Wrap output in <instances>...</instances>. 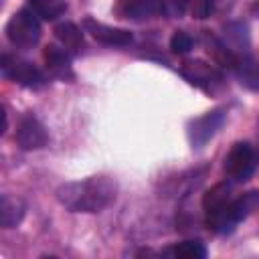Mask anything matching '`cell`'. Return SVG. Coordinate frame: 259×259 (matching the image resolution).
<instances>
[{
	"instance_id": "19",
	"label": "cell",
	"mask_w": 259,
	"mask_h": 259,
	"mask_svg": "<svg viewBox=\"0 0 259 259\" xmlns=\"http://www.w3.org/2000/svg\"><path fill=\"white\" fill-rule=\"evenodd\" d=\"M214 2L212 0H186V10L192 14V18H208L212 14Z\"/></svg>"
},
{
	"instance_id": "4",
	"label": "cell",
	"mask_w": 259,
	"mask_h": 259,
	"mask_svg": "<svg viewBox=\"0 0 259 259\" xmlns=\"http://www.w3.org/2000/svg\"><path fill=\"white\" fill-rule=\"evenodd\" d=\"M253 170H255V154L251 146L247 142H237L225 158V172L233 180L245 182L253 176Z\"/></svg>"
},
{
	"instance_id": "18",
	"label": "cell",
	"mask_w": 259,
	"mask_h": 259,
	"mask_svg": "<svg viewBox=\"0 0 259 259\" xmlns=\"http://www.w3.org/2000/svg\"><path fill=\"white\" fill-rule=\"evenodd\" d=\"M229 194H231V186H229L227 182L214 184V186L202 196V208L208 210V208H214V206H221V204L229 202Z\"/></svg>"
},
{
	"instance_id": "10",
	"label": "cell",
	"mask_w": 259,
	"mask_h": 259,
	"mask_svg": "<svg viewBox=\"0 0 259 259\" xmlns=\"http://www.w3.org/2000/svg\"><path fill=\"white\" fill-rule=\"evenodd\" d=\"M204 212H206V227H208L212 233H217V235H227V233H231V231L235 229V225H237V221H235L233 214H231V200L225 202V204H221V206L208 208V210H204Z\"/></svg>"
},
{
	"instance_id": "11",
	"label": "cell",
	"mask_w": 259,
	"mask_h": 259,
	"mask_svg": "<svg viewBox=\"0 0 259 259\" xmlns=\"http://www.w3.org/2000/svg\"><path fill=\"white\" fill-rule=\"evenodd\" d=\"M117 6L125 18H134V20L152 18L158 12L156 0H117Z\"/></svg>"
},
{
	"instance_id": "1",
	"label": "cell",
	"mask_w": 259,
	"mask_h": 259,
	"mask_svg": "<svg viewBox=\"0 0 259 259\" xmlns=\"http://www.w3.org/2000/svg\"><path fill=\"white\" fill-rule=\"evenodd\" d=\"M117 184L107 176H91L81 182L63 184L57 190L59 202L73 212H99L115 200Z\"/></svg>"
},
{
	"instance_id": "2",
	"label": "cell",
	"mask_w": 259,
	"mask_h": 259,
	"mask_svg": "<svg viewBox=\"0 0 259 259\" xmlns=\"http://www.w3.org/2000/svg\"><path fill=\"white\" fill-rule=\"evenodd\" d=\"M6 36L14 47H34L40 38V24L36 20V14L28 8H22L16 14H12V18L6 24Z\"/></svg>"
},
{
	"instance_id": "3",
	"label": "cell",
	"mask_w": 259,
	"mask_h": 259,
	"mask_svg": "<svg viewBox=\"0 0 259 259\" xmlns=\"http://www.w3.org/2000/svg\"><path fill=\"white\" fill-rule=\"evenodd\" d=\"M0 69H2V75L22 87H30V89H36V87H42L45 85V75L34 67L30 65L28 61L16 57V55H10V53H4L2 55V63H0Z\"/></svg>"
},
{
	"instance_id": "15",
	"label": "cell",
	"mask_w": 259,
	"mask_h": 259,
	"mask_svg": "<svg viewBox=\"0 0 259 259\" xmlns=\"http://www.w3.org/2000/svg\"><path fill=\"white\" fill-rule=\"evenodd\" d=\"M241 83L253 91H259V63L253 61L251 57H239V63L235 67Z\"/></svg>"
},
{
	"instance_id": "16",
	"label": "cell",
	"mask_w": 259,
	"mask_h": 259,
	"mask_svg": "<svg viewBox=\"0 0 259 259\" xmlns=\"http://www.w3.org/2000/svg\"><path fill=\"white\" fill-rule=\"evenodd\" d=\"M28 4H30V10L45 20H55L67 10L65 0H28Z\"/></svg>"
},
{
	"instance_id": "12",
	"label": "cell",
	"mask_w": 259,
	"mask_h": 259,
	"mask_svg": "<svg viewBox=\"0 0 259 259\" xmlns=\"http://www.w3.org/2000/svg\"><path fill=\"white\" fill-rule=\"evenodd\" d=\"M22 217H24V202L16 196L4 194L0 200V225L4 229H12L22 221Z\"/></svg>"
},
{
	"instance_id": "8",
	"label": "cell",
	"mask_w": 259,
	"mask_h": 259,
	"mask_svg": "<svg viewBox=\"0 0 259 259\" xmlns=\"http://www.w3.org/2000/svg\"><path fill=\"white\" fill-rule=\"evenodd\" d=\"M16 142H18V146L22 150H38V148H42L49 142V134H47L45 125L36 117L26 115L18 123Z\"/></svg>"
},
{
	"instance_id": "6",
	"label": "cell",
	"mask_w": 259,
	"mask_h": 259,
	"mask_svg": "<svg viewBox=\"0 0 259 259\" xmlns=\"http://www.w3.org/2000/svg\"><path fill=\"white\" fill-rule=\"evenodd\" d=\"M225 123V111L223 109H212L206 111L204 115L192 119L188 123V140L194 148H202Z\"/></svg>"
},
{
	"instance_id": "14",
	"label": "cell",
	"mask_w": 259,
	"mask_h": 259,
	"mask_svg": "<svg viewBox=\"0 0 259 259\" xmlns=\"http://www.w3.org/2000/svg\"><path fill=\"white\" fill-rule=\"evenodd\" d=\"M257 208H259V192L257 190H249L243 196H239L237 200H231V214L237 223L247 219Z\"/></svg>"
},
{
	"instance_id": "20",
	"label": "cell",
	"mask_w": 259,
	"mask_h": 259,
	"mask_svg": "<svg viewBox=\"0 0 259 259\" xmlns=\"http://www.w3.org/2000/svg\"><path fill=\"white\" fill-rule=\"evenodd\" d=\"M192 36L188 34V32H184V30H176L174 34H172V38H170V49H172V53H176V55H184V53H188L190 49H192Z\"/></svg>"
},
{
	"instance_id": "13",
	"label": "cell",
	"mask_w": 259,
	"mask_h": 259,
	"mask_svg": "<svg viewBox=\"0 0 259 259\" xmlns=\"http://www.w3.org/2000/svg\"><path fill=\"white\" fill-rule=\"evenodd\" d=\"M55 36L71 53H79L83 49V32L73 22H61V24H57L55 26Z\"/></svg>"
},
{
	"instance_id": "21",
	"label": "cell",
	"mask_w": 259,
	"mask_h": 259,
	"mask_svg": "<svg viewBox=\"0 0 259 259\" xmlns=\"http://www.w3.org/2000/svg\"><path fill=\"white\" fill-rule=\"evenodd\" d=\"M160 10L168 18H180L186 12V0H160Z\"/></svg>"
},
{
	"instance_id": "9",
	"label": "cell",
	"mask_w": 259,
	"mask_h": 259,
	"mask_svg": "<svg viewBox=\"0 0 259 259\" xmlns=\"http://www.w3.org/2000/svg\"><path fill=\"white\" fill-rule=\"evenodd\" d=\"M45 63H47V69L55 75V77H61V79H71L73 77V71H71V57L69 53L65 51V47H57V45H49L45 47Z\"/></svg>"
},
{
	"instance_id": "5",
	"label": "cell",
	"mask_w": 259,
	"mask_h": 259,
	"mask_svg": "<svg viewBox=\"0 0 259 259\" xmlns=\"http://www.w3.org/2000/svg\"><path fill=\"white\" fill-rule=\"evenodd\" d=\"M182 75L186 77L188 83L196 85L198 89L206 91V93H217L223 87V77L221 73L206 65L204 61H186L182 65Z\"/></svg>"
},
{
	"instance_id": "7",
	"label": "cell",
	"mask_w": 259,
	"mask_h": 259,
	"mask_svg": "<svg viewBox=\"0 0 259 259\" xmlns=\"http://www.w3.org/2000/svg\"><path fill=\"white\" fill-rule=\"evenodd\" d=\"M83 28L85 32H89L95 40L109 45V47H125L132 42V32L125 28H115L103 22H97L95 18H85L83 20Z\"/></svg>"
},
{
	"instance_id": "17",
	"label": "cell",
	"mask_w": 259,
	"mask_h": 259,
	"mask_svg": "<svg viewBox=\"0 0 259 259\" xmlns=\"http://www.w3.org/2000/svg\"><path fill=\"white\" fill-rule=\"evenodd\" d=\"M168 253L178 259H204L206 247L200 241H182V243H176L172 249H168Z\"/></svg>"
}]
</instances>
